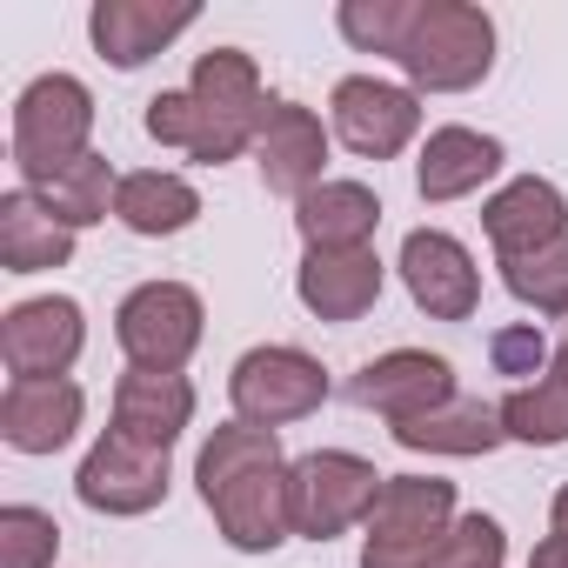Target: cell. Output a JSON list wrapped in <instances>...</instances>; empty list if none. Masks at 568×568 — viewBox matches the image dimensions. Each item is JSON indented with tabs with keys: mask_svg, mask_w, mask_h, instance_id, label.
<instances>
[{
	"mask_svg": "<svg viewBox=\"0 0 568 568\" xmlns=\"http://www.w3.org/2000/svg\"><path fill=\"white\" fill-rule=\"evenodd\" d=\"M415 94H468L495 74V14L475 0H422L395 54Z\"/></svg>",
	"mask_w": 568,
	"mask_h": 568,
	"instance_id": "1",
	"label": "cell"
},
{
	"mask_svg": "<svg viewBox=\"0 0 568 568\" xmlns=\"http://www.w3.org/2000/svg\"><path fill=\"white\" fill-rule=\"evenodd\" d=\"M14 168H21V187L94 154V94L88 81L74 74H34L21 94H14Z\"/></svg>",
	"mask_w": 568,
	"mask_h": 568,
	"instance_id": "2",
	"label": "cell"
},
{
	"mask_svg": "<svg viewBox=\"0 0 568 568\" xmlns=\"http://www.w3.org/2000/svg\"><path fill=\"white\" fill-rule=\"evenodd\" d=\"M382 468L355 448H315L288 462V508H295V535L308 541H335L348 528H368L375 495H382Z\"/></svg>",
	"mask_w": 568,
	"mask_h": 568,
	"instance_id": "3",
	"label": "cell"
},
{
	"mask_svg": "<svg viewBox=\"0 0 568 568\" xmlns=\"http://www.w3.org/2000/svg\"><path fill=\"white\" fill-rule=\"evenodd\" d=\"M322 402H328V368L308 348H295V342L247 348L227 368V408H234V422H254V428L281 435L288 422H308Z\"/></svg>",
	"mask_w": 568,
	"mask_h": 568,
	"instance_id": "4",
	"label": "cell"
},
{
	"mask_svg": "<svg viewBox=\"0 0 568 568\" xmlns=\"http://www.w3.org/2000/svg\"><path fill=\"white\" fill-rule=\"evenodd\" d=\"M201 335H207V308H201V295L187 281H141V288H128L121 308H114V342H121L128 368L181 375L194 362Z\"/></svg>",
	"mask_w": 568,
	"mask_h": 568,
	"instance_id": "5",
	"label": "cell"
},
{
	"mask_svg": "<svg viewBox=\"0 0 568 568\" xmlns=\"http://www.w3.org/2000/svg\"><path fill=\"white\" fill-rule=\"evenodd\" d=\"M168 481H174V448L141 442L114 422L74 468V495L94 515H148V508L168 501Z\"/></svg>",
	"mask_w": 568,
	"mask_h": 568,
	"instance_id": "6",
	"label": "cell"
},
{
	"mask_svg": "<svg viewBox=\"0 0 568 568\" xmlns=\"http://www.w3.org/2000/svg\"><path fill=\"white\" fill-rule=\"evenodd\" d=\"M328 128L348 154L362 161H395L415 134H422V94L382 74H348L328 94Z\"/></svg>",
	"mask_w": 568,
	"mask_h": 568,
	"instance_id": "7",
	"label": "cell"
},
{
	"mask_svg": "<svg viewBox=\"0 0 568 568\" xmlns=\"http://www.w3.org/2000/svg\"><path fill=\"white\" fill-rule=\"evenodd\" d=\"M88 348V315L74 295H34L0 315V362L8 382H61Z\"/></svg>",
	"mask_w": 568,
	"mask_h": 568,
	"instance_id": "8",
	"label": "cell"
},
{
	"mask_svg": "<svg viewBox=\"0 0 568 568\" xmlns=\"http://www.w3.org/2000/svg\"><path fill=\"white\" fill-rule=\"evenodd\" d=\"M402 281H408V302L428 322H468L481 308V267L475 254L448 234V227H415L402 241Z\"/></svg>",
	"mask_w": 568,
	"mask_h": 568,
	"instance_id": "9",
	"label": "cell"
},
{
	"mask_svg": "<svg viewBox=\"0 0 568 568\" xmlns=\"http://www.w3.org/2000/svg\"><path fill=\"white\" fill-rule=\"evenodd\" d=\"M254 168H261V187L281 194V201H302L308 187L328 181V128L315 108L302 101H267L261 114V134H254Z\"/></svg>",
	"mask_w": 568,
	"mask_h": 568,
	"instance_id": "10",
	"label": "cell"
},
{
	"mask_svg": "<svg viewBox=\"0 0 568 568\" xmlns=\"http://www.w3.org/2000/svg\"><path fill=\"white\" fill-rule=\"evenodd\" d=\"M348 395H355V408H368V415H382V422L395 428V422H415V415L455 402L462 388H455V362H448V355L388 348V355H375V362L348 382Z\"/></svg>",
	"mask_w": 568,
	"mask_h": 568,
	"instance_id": "11",
	"label": "cell"
},
{
	"mask_svg": "<svg viewBox=\"0 0 568 568\" xmlns=\"http://www.w3.org/2000/svg\"><path fill=\"white\" fill-rule=\"evenodd\" d=\"M388 288L375 247H308L295 267V295L315 322H362Z\"/></svg>",
	"mask_w": 568,
	"mask_h": 568,
	"instance_id": "12",
	"label": "cell"
},
{
	"mask_svg": "<svg viewBox=\"0 0 568 568\" xmlns=\"http://www.w3.org/2000/svg\"><path fill=\"white\" fill-rule=\"evenodd\" d=\"M194 21H201L194 8H161V0H94L88 8V41H94V54L108 68L134 74L154 54H168Z\"/></svg>",
	"mask_w": 568,
	"mask_h": 568,
	"instance_id": "13",
	"label": "cell"
},
{
	"mask_svg": "<svg viewBox=\"0 0 568 568\" xmlns=\"http://www.w3.org/2000/svg\"><path fill=\"white\" fill-rule=\"evenodd\" d=\"M455 515H462L455 481H442V475H388L362 541L368 548H435L455 528Z\"/></svg>",
	"mask_w": 568,
	"mask_h": 568,
	"instance_id": "14",
	"label": "cell"
},
{
	"mask_svg": "<svg viewBox=\"0 0 568 568\" xmlns=\"http://www.w3.org/2000/svg\"><path fill=\"white\" fill-rule=\"evenodd\" d=\"M88 422V395L81 382H8L0 395V442L14 455H61Z\"/></svg>",
	"mask_w": 568,
	"mask_h": 568,
	"instance_id": "15",
	"label": "cell"
},
{
	"mask_svg": "<svg viewBox=\"0 0 568 568\" xmlns=\"http://www.w3.org/2000/svg\"><path fill=\"white\" fill-rule=\"evenodd\" d=\"M501 168H508V148H501L495 134L448 121V128H435V134L422 141V154H415V194H422L428 207L468 201V194H481Z\"/></svg>",
	"mask_w": 568,
	"mask_h": 568,
	"instance_id": "16",
	"label": "cell"
},
{
	"mask_svg": "<svg viewBox=\"0 0 568 568\" xmlns=\"http://www.w3.org/2000/svg\"><path fill=\"white\" fill-rule=\"evenodd\" d=\"M481 234H488L495 261L535 254V247H548V241L568 234V194L555 181H541V174H515V181H501L481 201Z\"/></svg>",
	"mask_w": 568,
	"mask_h": 568,
	"instance_id": "17",
	"label": "cell"
},
{
	"mask_svg": "<svg viewBox=\"0 0 568 568\" xmlns=\"http://www.w3.org/2000/svg\"><path fill=\"white\" fill-rule=\"evenodd\" d=\"M207 515H214V528H221V541H227L234 555H274L281 541L295 535L288 462H281V468H261V475H247V481H234V488H221V495L207 501Z\"/></svg>",
	"mask_w": 568,
	"mask_h": 568,
	"instance_id": "18",
	"label": "cell"
},
{
	"mask_svg": "<svg viewBox=\"0 0 568 568\" xmlns=\"http://www.w3.org/2000/svg\"><path fill=\"white\" fill-rule=\"evenodd\" d=\"M141 128H148L161 148H181V154H187V161H201V168H221V161L254 154V134H261V128H247V121L214 114V108H207V101H194L187 88H161V94L148 101Z\"/></svg>",
	"mask_w": 568,
	"mask_h": 568,
	"instance_id": "19",
	"label": "cell"
},
{
	"mask_svg": "<svg viewBox=\"0 0 568 568\" xmlns=\"http://www.w3.org/2000/svg\"><path fill=\"white\" fill-rule=\"evenodd\" d=\"M382 227V194L368 181H342L328 174L322 187H308L295 201V234L302 247H375Z\"/></svg>",
	"mask_w": 568,
	"mask_h": 568,
	"instance_id": "20",
	"label": "cell"
},
{
	"mask_svg": "<svg viewBox=\"0 0 568 568\" xmlns=\"http://www.w3.org/2000/svg\"><path fill=\"white\" fill-rule=\"evenodd\" d=\"M114 428L174 448L194 428V382L187 375H168V368H128L114 382Z\"/></svg>",
	"mask_w": 568,
	"mask_h": 568,
	"instance_id": "21",
	"label": "cell"
},
{
	"mask_svg": "<svg viewBox=\"0 0 568 568\" xmlns=\"http://www.w3.org/2000/svg\"><path fill=\"white\" fill-rule=\"evenodd\" d=\"M388 435H395L408 455H455V462L495 455V448L508 442L501 408H495V402H475V395H455V402H442V408H428V415H415V422H395Z\"/></svg>",
	"mask_w": 568,
	"mask_h": 568,
	"instance_id": "22",
	"label": "cell"
},
{
	"mask_svg": "<svg viewBox=\"0 0 568 568\" xmlns=\"http://www.w3.org/2000/svg\"><path fill=\"white\" fill-rule=\"evenodd\" d=\"M114 221L141 241H168V234H187L201 221V187L174 168H141V174H121V194H114Z\"/></svg>",
	"mask_w": 568,
	"mask_h": 568,
	"instance_id": "23",
	"label": "cell"
},
{
	"mask_svg": "<svg viewBox=\"0 0 568 568\" xmlns=\"http://www.w3.org/2000/svg\"><path fill=\"white\" fill-rule=\"evenodd\" d=\"M74 261V227H61L28 187L0 194V274H48Z\"/></svg>",
	"mask_w": 568,
	"mask_h": 568,
	"instance_id": "24",
	"label": "cell"
},
{
	"mask_svg": "<svg viewBox=\"0 0 568 568\" xmlns=\"http://www.w3.org/2000/svg\"><path fill=\"white\" fill-rule=\"evenodd\" d=\"M28 194L61 221V227H94V221H108L114 214V194H121V174H114V161L108 154H81V161H68V168H54V174H41V181H28Z\"/></svg>",
	"mask_w": 568,
	"mask_h": 568,
	"instance_id": "25",
	"label": "cell"
},
{
	"mask_svg": "<svg viewBox=\"0 0 568 568\" xmlns=\"http://www.w3.org/2000/svg\"><path fill=\"white\" fill-rule=\"evenodd\" d=\"M288 455H281V435L274 428H254V422H221L207 442H201V455H194V488H201V501H214L221 488H234V481H247V475H261V468H281Z\"/></svg>",
	"mask_w": 568,
	"mask_h": 568,
	"instance_id": "26",
	"label": "cell"
},
{
	"mask_svg": "<svg viewBox=\"0 0 568 568\" xmlns=\"http://www.w3.org/2000/svg\"><path fill=\"white\" fill-rule=\"evenodd\" d=\"M495 408H501L508 442H528V448H561V442H568V342L555 348L548 375H535L528 388H508Z\"/></svg>",
	"mask_w": 568,
	"mask_h": 568,
	"instance_id": "27",
	"label": "cell"
},
{
	"mask_svg": "<svg viewBox=\"0 0 568 568\" xmlns=\"http://www.w3.org/2000/svg\"><path fill=\"white\" fill-rule=\"evenodd\" d=\"M187 94L207 101V108L227 114V121H247V128H261V114H267L261 68H254V54H241V48H207V54L194 61V74H187Z\"/></svg>",
	"mask_w": 568,
	"mask_h": 568,
	"instance_id": "28",
	"label": "cell"
},
{
	"mask_svg": "<svg viewBox=\"0 0 568 568\" xmlns=\"http://www.w3.org/2000/svg\"><path fill=\"white\" fill-rule=\"evenodd\" d=\"M495 267H501V288H508L521 308H535V315H568V234L548 241V247H535V254H508V261H495Z\"/></svg>",
	"mask_w": 568,
	"mask_h": 568,
	"instance_id": "29",
	"label": "cell"
},
{
	"mask_svg": "<svg viewBox=\"0 0 568 568\" xmlns=\"http://www.w3.org/2000/svg\"><path fill=\"white\" fill-rule=\"evenodd\" d=\"M415 8H422V0H342L335 28H342V41L355 54H388L395 61L408 28H415Z\"/></svg>",
	"mask_w": 568,
	"mask_h": 568,
	"instance_id": "30",
	"label": "cell"
},
{
	"mask_svg": "<svg viewBox=\"0 0 568 568\" xmlns=\"http://www.w3.org/2000/svg\"><path fill=\"white\" fill-rule=\"evenodd\" d=\"M61 555V521L34 501L0 508V568H54Z\"/></svg>",
	"mask_w": 568,
	"mask_h": 568,
	"instance_id": "31",
	"label": "cell"
},
{
	"mask_svg": "<svg viewBox=\"0 0 568 568\" xmlns=\"http://www.w3.org/2000/svg\"><path fill=\"white\" fill-rule=\"evenodd\" d=\"M428 568H508V528L495 515H455V528L428 548Z\"/></svg>",
	"mask_w": 568,
	"mask_h": 568,
	"instance_id": "32",
	"label": "cell"
},
{
	"mask_svg": "<svg viewBox=\"0 0 568 568\" xmlns=\"http://www.w3.org/2000/svg\"><path fill=\"white\" fill-rule=\"evenodd\" d=\"M488 362H495V375H508L515 388H528L535 375H548L555 348H548L541 322H515V328H495L488 335Z\"/></svg>",
	"mask_w": 568,
	"mask_h": 568,
	"instance_id": "33",
	"label": "cell"
},
{
	"mask_svg": "<svg viewBox=\"0 0 568 568\" xmlns=\"http://www.w3.org/2000/svg\"><path fill=\"white\" fill-rule=\"evenodd\" d=\"M528 568H568V541H535V555H528Z\"/></svg>",
	"mask_w": 568,
	"mask_h": 568,
	"instance_id": "34",
	"label": "cell"
},
{
	"mask_svg": "<svg viewBox=\"0 0 568 568\" xmlns=\"http://www.w3.org/2000/svg\"><path fill=\"white\" fill-rule=\"evenodd\" d=\"M548 535L555 541H568V481L555 488V501H548Z\"/></svg>",
	"mask_w": 568,
	"mask_h": 568,
	"instance_id": "35",
	"label": "cell"
}]
</instances>
